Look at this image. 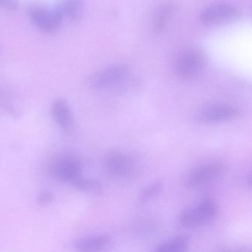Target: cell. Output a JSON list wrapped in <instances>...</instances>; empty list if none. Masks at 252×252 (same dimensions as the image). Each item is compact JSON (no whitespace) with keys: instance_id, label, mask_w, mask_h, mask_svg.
Wrapping results in <instances>:
<instances>
[{"instance_id":"obj_8","label":"cell","mask_w":252,"mask_h":252,"mask_svg":"<svg viewBox=\"0 0 252 252\" xmlns=\"http://www.w3.org/2000/svg\"><path fill=\"white\" fill-rule=\"evenodd\" d=\"M227 168L223 163H206L199 166L191 172L187 180V185L191 188H198L207 185L220 178Z\"/></svg>"},{"instance_id":"obj_4","label":"cell","mask_w":252,"mask_h":252,"mask_svg":"<svg viewBox=\"0 0 252 252\" xmlns=\"http://www.w3.org/2000/svg\"><path fill=\"white\" fill-rule=\"evenodd\" d=\"M129 75V67L126 64L117 63L93 73L88 79V85L94 90L109 89L123 83Z\"/></svg>"},{"instance_id":"obj_3","label":"cell","mask_w":252,"mask_h":252,"mask_svg":"<svg viewBox=\"0 0 252 252\" xmlns=\"http://www.w3.org/2000/svg\"><path fill=\"white\" fill-rule=\"evenodd\" d=\"M207 62L206 54L200 48H187L178 54L175 68L178 76L190 79L200 74L206 67Z\"/></svg>"},{"instance_id":"obj_11","label":"cell","mask_w":252,"mask_h":252,"mask_svg":"<svg viewBox=\"0 0 252 252\" xmlns=\"http://www.w3.org/2000/svg\"><path fill=\"white\" fill-rule=\"evenodd\" d=\"M110 243V237L106 234L82 239L76 243V248L81 252H98L105 249Z\"/></svg>"},{"instance_id":"obj_18","label":"cell","mask_w":252,"mask_h":252,"mask_svg":"<svg viewBox=\"0 0 252 252\" xmlns=\"http://www.w3.org/2000/svg\"><path fill=\"white\" fill-rule=\"evenodd\" d=\"M217 252H251L247 248H233V249H224L218 251Z\"/></svg>"},{"instance_id":"obj_14","label":"cell","mask_w":252,"mask_h":252,"mask_svg":"<svg viewBox=\"0 0 252 252\" xmlns=\"http://www.w3.org/2000/svg\"><path fill=\"white\" fill-rule=\"evenodd\" d=\"M171 5H164L158 10L154 19V31L156 33L163 32L172 14Z\"/></svg>"},{"instance_id":"obj_10","label":"cell","mask_w":252,"mask_h":252,"mask_svg":"<svg viewBox=\"0 0 252 252\" xmlns=\"http://www.w3.org/2000/svg\"><path fill=\"white\" fill-rule=\"evenodd\" d=\"M53 119L66 133L71 132L74 125L73 113L66 100L60 98L54 100L51 107Z\"/></svg>"},{"instance_id":"obj_2","label":"cell","mask_w":252,"mask_h":252,"mask_svg":"<svg viewBox=\"0 0 252 252\" xmlns=\"http://www.w3.org/2000/svg\"><path fill=\"white\" fill-rule=\"evenodd\" d=\"M218 206L212 199L202 200L198 205L184 211L179 217L183 226L200 228L212 223L218 215Z\"/></svg>"},{"instance_id":"obj_7","label":"cell","mask_w":252,"mask_h":252,"mask_svg":"<svg viewBox=\"0 0 252 252\" xmlns=\"http://www.w3.org/2000/svg\"><path fill=\"white\" fill-rule=\"evenodd\" d=\"M240 10L228 2H215L205 7L199 18L204 24L215 25L234 20L240 16Z\"/></svg>"},{"instance_id":"obj_13","label":"cell","mask_w":252,"mask_h":252,"mask_svg":"<svg viewBox=\"0 0 252 252\" xmlns=\"http://www.w3.org/2000/svg\"><path fill=\"white\" fill-rule=\"evenodd\" d=\"M188 246V237L179 235L170 241L159 245L155 252H187Z\"/></svg>"},{"instance_id":"obj_6","label":"cell","mask_w":252,"mask_h":252,"mask_svg":"<svg viewBox=\"0 0 252 252\" xmlns=\"http://www.w3.org/2000/svg\"><path fill=\"white\" fill-rule=\"evenodd\" d=\"M240 114V109L227 103L209 104L197 110L195 118L201 123L215 124L228 122Z\"/></svg>"},{"instance_id":"obj_19","label":"cell","mask_w":252,"mask_h":252,"mask_svg":"<svg viewBox=\"0 0 252 252\" xmlns=\"http://www.w3.org/2000/svg\"><path fill=\"white\" fill-rule=\"evenodd\" d=\"M52 194L49 192H45L42 194L40 197V200L43 203H49L52 200Z\"/></svg>"},{"instance_id":"obj_5","label":"cell","mask_w":252,"mask_h":252,"mask_svg":"<svg viewBox=\"0 0 252 252\" xmlns=\"http://www.w3.org/2000/svg\"><path fill=\"white\" fill-rule=\"evenodd\" d=\"M27 13L33 24L47 33L58 32L64 20L57 8H48L42 5H33L28 8Z\"/></svg>"},{"instance_id":"obj_1","label":"cell","mask_w":252,"mask_h":252,"mask_svg":"<svg viewBox=\"0 0 252 252\" xmlns=\"http://www.w3.org/2000/svg\"><path fill=\"white\" fill-rule=\"evenodd\" d=\"M106 170L110 176L118 179H128L139 175L141 165L136 158L125 152L114 150L106 156Z\"/></svg>"},{"instance_id":"obj_9","label":"cell","mask_w":252,"mask_h":252,"mask_svg":"<svg viewBox=\"0 0 252 252\" xmlns=\"http://www.w3.org/2000/svg\"><path fill=\"white\" fill-rule=\"evenodd\" d=\"M52 171L55 176L63 181L74 182L81 177L80 162L70 155H60L53 160Z\"/></svg>"},{"instance_id":"obj_17","label":"cell","mask_w":252,"mask_h":252,"mask_svg":"<svg viewBox=\"0 0 252 252\" xmlns=\"http://www.w3.org/2000/svg\"><path fill=\"white\" fill-rule=\"evenodd\" d=\"M17 2L10 0H0V8L14 11L17 8Z\"/></svg>"},{"instance_id":"obj_16","label":"cell","mask_w":252,"mask_h":252,"mask_svg":"<svg viewBox=\"0 0 252 252\" xmlns=\"http://www.w3.org/2000/svg\"><path fill=\"white\" fill-rule=\"evenodd\" d=\"M73 184H74L75 187L82 191H95L100 188V184L98 181L95 180L83 178L82 177H79Z\"/></svg>"},{"instance_id":"obj_12","label":"cell","mask_w":252,"mask_h":252,"mask_svg":"<svg viewBox=\"0 0 252 252\" xmlns=\"http://www.w3.org/2000/svg\"><path fill=\"white\" fill-rule=\"evenodd\" d=\"M56 8L61 13L64 20H75L82 15L84 5L79 1H64L60 2Z\"/></svg>"},{"instance_id":"obj_15","label":"cell","mask_w":252,"mask_h":252,"mask_svg":"<svg viewBox=\"0 0 252 252\" xmlns=\"http://www.w3.org/2000/svg\"><path fill=\"white\" fill-rule=\"evenodd\" d=\"M163 183L160 181H156L150 184L143 190L140 195V201L143 203L150 201L151 199L154 198L158 194H160V191L163 189Z\"/></svg>"}]
</instances>
